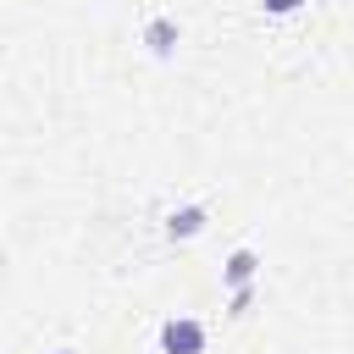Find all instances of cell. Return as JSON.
Listing matches in <instances>:
<instances>
[{
  "label": "cell",
  "instance_id": "1",
  "mask_svg": "<svg viewBox=\"0 0 354 354\" xmlns=\"http://www.w3.org/2000/svg\"><path fill=\"white\" fill-rule=\"evenodd\" d=\"M160 348H166V354H205V326L188 321V315H171V321L160 326Z\"/></svg>",
  "mask_w": 354,
  "mask_h": 354
},
{
  "label": "cell",
  "instance_id": "2",
  "mask_svg": "<svg viewBox=\"0 0 354 354\" xmlns=\"http://www.w3.org/2000/svg\"><path fill=\"white\" fill-rule=\"evenodd\" d=\"M254 271H260V254H254V249H232L227 266H221V282H227V288H249Z\"/></svg>",
  "mask_w": 354,
  "mask_h": 354
},
{
  "label": "cell",
  "instance_id": "3",
  "mask_svg": "<svg viewBox=\"0 0 354 354\" xmlns=\"http://www.w3.org/2000/svg\"><path fill=\"white\" fill-rule=\"evenodd\" d=\"M199 227H205V210H199V205H183V210L166 216V232H171V238H194Z\"/></svg>",
  "mask_w": 354,
  "mask_h": 354
},
{
  "label": "cell",
  "instance_id": "4",
  "mask_svg": "<svg viewBox=\"0 0 354 354\" xmlns=\"http://www.w3.org/2000/svg\"><path fill=\"white\" fill-rule=\"evenodd\" d=\"M171 39H177V28H171V22H149V44H155L160 55L171 50Z\"/></svg>",
  "mask_w": 354,
  "mask_h": 354
},
{
  "label": "cell",
  "instance_id": "5",
  "mask_svg": "<svg viewBox=\"0 0 354 354\" xmlns=\"http://www.w3.org/2000/svg\"><path fill=\"white\" fill-rule=\"evenodd\" d=\"M249 304H254V293H249V288H232V315H243Z\"/></svg>",
  "mask_w": 354,
  "mask_h": 354
},
{
  "label": "cell",
  "instance_id": "6",
  "mask_svg": "<svg viewBox=\"0 0 354 354\" xmlns=\"http://www.w3.org/2000/svg\"><path fill=\"white\" fill-rule=\"evenodd\" d=\"M299 6H304V0H266V11H271V17H288V11H299Z\"/></svg>",
  "mask_w": 354,
  "mask_h": 354
}]
</instances>
